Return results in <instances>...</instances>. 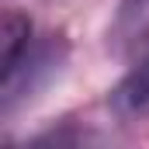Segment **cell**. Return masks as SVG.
I'll return each mask as SVG.
<instances>
[{"mask_svg":"<svg viewBox=\"0 0 149 149\" xmlns=\"http://www.w3.org/2000/svg\"><path fill=\"white\" fill-rule=\"evenodd\" d=\"M111 104H114V111H121V114L149 111V45H146V52H142V59H139V63L125 73V80L114 87Z\"/></svg>","mask_w":149,"mask_h":149,"instance_id":"cell-1","label":"cell"},{"mask_svg":"<svg viewBox=\"0 0 149 149\" xmlns=\"http://www.w3.org/2000/svg\"><path fill=\"white\" fill-rule=\"evenodd\" d=\"M31 49V21L21 10H7L0 21V76L10 73Z\"/></svg>","mask_w":149,"mask_h":149,"instance_id":"cell-2","label":"cell"},{"mask_svg":"<svg viewBox=\"0 0 149 149\" xmlns=\"http://www.w3.org/2000/svg\"><path fill=\"white\" fill-rule=\"evenodd\" d=\"M111 42H118L121 49L149 42V0H121L111 28Z\"/></svg>","mask_w":149,"mask_h":149,"instance_id":"cell-3","label":"cell"}]
</instances>
